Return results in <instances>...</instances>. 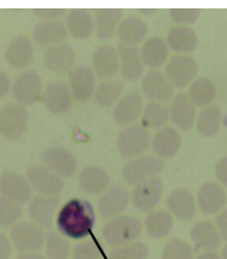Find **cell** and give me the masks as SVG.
Here are the masks:
<instances>
[{
    "label": "cell",
    "instance_id": "obj_2",
    "mask_svg": "<svg viewBox=\"0 0 227 259\" xmlns=\"http://www.w3.org/2000/svg\"><path fill=\"white\" fill-rule=\"evenodd\" d=\"M142 232V225L138 219L128 215H120L106 222L102 230L103 239L109 246H122L136 241Z\"/></svg>",
    "mask_w": 227,
    "mask_h": 259
},
{
    "label": "cell",
    "instance_id": "obj_50",
    "mask_svg": "<svg viewBox=\"0 0 227 259\" xmlns=\"http://www.w3.org/2000/svg\"><path fill=\"white\" fill-rule=\"evenodd\" d=\"M11 89V80L5 72L0 71V98L5 97Z\"/></svg>",
    "mask_w": 227,
    "mask_h": 259
},
{
    "label": "cell",
    "instance_id": "obj_9",
    "mask_svg": "<svg viewBox=\"0 0 227 259\" xmlns=\"http://www.w3.org/2000/svg\"><path fill=\"white\" fill-rule=\"evenodd\" d=\"M43 166L54 172L60 178H68L78 171V160L67 148L49 147L41 155Z\"/></svg>",
    "mask_w": 227,
    "mask_h": 259
},
{
    "label": "cell",
    "instance_id": "obj_11",
    "mask_svg": "<svg viewBox=\"0 0 227 259\" xmlns=\"http://www.w3.org/2000/svg\"><path fill=\"white\" fill-rule=\"evenodd\" d=\"M26 177L32 190L42 196H59L65 187L62 178L43 165L29 166Z\"/></svg>",
    "mask_w": 227,
    "mask_h": 259
},
{
    "label": "cell",
    "instance_id": "obj_30",
    "mask_svg": "<svg viewBox=\"0 0 227 259\" xmlns=\"http://www.w3.org/2000/svg\"><path fill=\"white\" fill-rule=\"evenodd\" d=\"M67 30L62 22H40L34 28L32 36L35 42L42 47H52V46L63 43L67 38Z\"/></svg>",
    "mask_w": 227,
    "mask_h": 259
},
{
    "label": "cell",
    "instance_id": "obj_25",
    "mask_svg": "<svg viewBox=\"0 0 227 259\" xmlns=\"http://www.w3.org/2000/svg\"><path fill=\"white\" fill-rule=\"evenodd\" d=\"M170 118L181 131H189L196 121V109L188 96L178 94L173 97L170 106Z\"/></svg>",
    "mask_w": 227,
    "mask_h": 259
},
{
    "label": "cell",
    "instance_id": "obj_7",
    "mask_svg": "<svg viewBox=\"0 0 227 259\" xmlns=\"http://www.w3.org/2000/svg\"><path fill=\"white\" fill-rule=\"evenodd\" d=\"M29 114L25 106L8 104L0 110V134L10 140H17L28 129Z\"/></svg>",
    "mask_w": 227,
    "mask_h": 259
},
{
    "label": "cell",
    "instance_id": "obj_37",
    "mask_svg": "<svg viewBox=\"0 0 227 259\" xmlns=\"http://www.w3.org/2000/svg\"><path fill=\"white\" fill-rule=\"evenodd\" d=\"M125 86L120 80H105L97 86L95 90V101L102 108H111L122 97V92Z\"/></svg>",
    "mask_w": 227,
    "mask_h": 259
},
{
    "label": "cell",
    "instance_id": "obj_47",
    "mask_svg": "<svg viewBox=\"0 0 227 259\" xmlns=\"http://www.w3.org/2000/svg\"><path fill=\"white\" fill-rule=\"evenodd\" d=\"M215 227L218 228L221 239L227 241V208L220 212L218 217L215 218Z\"/></svg>",
    "mask_w": 227,
    "mask_h": 259
},
{
    "label": "cell",
    "instance_id": "obj_6",
    "mask_svg": "<svg viewBox=\"0 0 227 259\" xmlns=\"http://www.w3.org/2000/svg\"><path fill=\"white\" fill-rule=\"evenodd\" d=\"M45 232L34 222L22 221L11 230V244L23 252H39L45 246Z\"/></svg>",
    "mask_w": 227,
    "mask_h": 259
},
{
    "label": "cell",
    "instance_id": "obj_15",
    "mask_svg": "<svg viewBox=\"0 0 227 259\" xmlns=\"http://www.w3.org/2000/svg\"><path fill=\"white\" fill-rule=\"evenodd\" d=\"M43 61L48 71L55 74H62L74 68L77 53L68 43H60L47 49Z\"/></svg>",
    "mask_w": 227,
    "mask_h": 259
},
{
    "label": "cell",
    "instance_id": "obj_21",
    "mask_svg": "<svg viewBox=\"0 0 227 259\" xmlns=\"http://www.w3.org/2000/svg\"><path fill=\"white\" fill-rule=\"evenodd\" d=\"M227 203V194L221 185L215 182H207L198 192V207L205 214H216Z\"/></svg>",
    "mask_w": 227,
    "mask_h": 259
},
{
    "label": "cell",
    "instance_id": "obj_13",
    "mask_svg": "<svg viewBox=\"0 0 227 259\" xmlns=\"http://www.w3.org/2000/svg\"><path fill=\"white\" fill-rule=\"evenodd\" d=\"M69 91L78 102H86L92 97L96 90V77L88 65H78L69 72Z\"/></svg>",
    "mask_w": 227,
    "mask_h": 259
},
{
    "label": "cell",
    "instance_id": "obj_33",
    "mask_svg": "<svg viewBox=\"0 0 227 259\" xmlns=\"http://www.w3.org/2000/svg\"><path fill=\"white\" fill-rule=\"evenodd\" d=\"M190 238L194 244L206 252L216 250L221 245V235L210 221H199L193 226Z\"/></svg>",
    "mask_w": 227,
    "mask_h": 259
},
{
    "label": "cell",
    "instance_id": "obj_40",
    "mask_svg": "<svg viewBox=\"0 0 227 259\" xmlns=\"http://www.w3.org/2000/svg\"><path fill=\"white\" fill-rule=\"evenodd\" d=\"M45 253L47 259H68L71 245L61 234L51 231L45 238Z\"/></svg>",
    "mask_w": 227,
    "mask_h": 259
},
{
    "label": "cell",
    "instance_id": "obj_44",
    "mask_svg": "<svg viewBox=\"0 0 227 259\" xmlns=\"http://www.w3.org/2000/svg\"><path fill=\"white\" fill-rule=\"evenodd\" d=\"M73 259H101L102 253L93 240H85L77 244L72 251Z\"/></svg>",
    "mask_w": 227,
    "mask_h": 259
},
{
    "label": "cell",
    "instance_id": "obj_16",
    "mask_svg": "<svg viewBox=\"0 0 227 259\" xmlns=\"http://www.w3.org/2000/svg\"><path fill=\"white\" fill-rule=\"evenodd\" d=\"M141 91L152 102L165 104L173 96V86L168 80L164 73L153 69L143 75Z\"/></svg>",
    "mask_w": 227,
    "mask_h": 259
},
{
    "label": "cell",
    "instance_id": "obj_17",
    "mask_svg": "<svg viewBox=\"0 0 227 259\" xmlns=\"http://www.w3.org/2000/svg\"><path fill=\"white\" fill-rule=\"evenodd\" d=\"M129 201H131L129 194L125 188L119 185L108 188L98 200L99 212L104 219L120 217L128 208Z\"/></svg>",
    "mask_w": 227,
    "mask_h": 259
},
{
    "label": "cell",
    "instance_id": "obj_27",
    "mask_svg": "<svg viewBox=\"0 0 227 259\" xmlns=\"http://www.w3.org/2000/svg\"><path fill=\"white\" fill-rule=\"evenodd\" d=\"M182 145L179 133L175 128L165 127L159 129L152 139V149L159 159H169L178 153Z\"/></svg>",
    "mask_w": 227,
    "mask_h": 259
},
{
    "label": "cell",
    "instance_id": "obj_38",
    "mask_svg": "<svg viewBox=\"0 0 227 259\" xmlns=\"http://www.w3.org/2000/svg\"><path fill=\"white\" fill-rule=\"evenodd\" d=\"M221 124V110L219 106L212 105L199 112L196 118V128L202 136L210 138L220 131Z\"/></svg>",
    "mask_w": 227,
    "mask_h": 259
},
{
    "label": "cell",
    "instance_id": "obj_42",
    "mask_svg": "<svg viewBox=\"0 0 227 259\" xmlns=\"http://www.w3.org/2000/svg\"><path fill=\"white\" fill-rule=\"evenodd\" d=\"M22 218V207L15 202L0 197V227L10 228L18 224Z\"/></svg>",
    "mask_w": 227,
    "mask_h": 259
},
{
    "label": "cell",
    "instance_id": "obj_22",
    "mask_svg": "<svg viewBox=\"0 0 227 259\" xmlns=\"http://www.w3.org/2000/svg\"><path fill=\"white\" fill-rule=\"evenodd\" d=\"M34 59V46L25 35H19L9 43L5 51V60L10 67L15 69L26 68Z\"/></svg>",
    "mask_w": 227,
    "mask_h": 259
},
{
    "label": "cell",
    "instance_id": "obj_19",
    "mask_svg": "<svg viewBox=\"0 0 227 259\" xmlns=\"http://www.w3.org/2000/svg\"><path fill=\"white\" fill-rule=\"evenodd\" d=\"M119 71L122 78L128 81H136L143 75V65L139 49L134 46H126L120 43L118 47Z\"/></svg>",
    "mask_w": 227,
    "mask_h": 259
},
{
    "label": "cell",
    "instance_id": "obj_32",
    "mask_svg": "<svg viewBox=\"0 0 227 259\" xmlns=\"http://www.w3.org/2000/svg\"><path fill=\"white\" fill-rule=\"evenodd\" d=\"M198 43V34L189 26H173L169 30L168 37H166V45L169 46V48H171L173 52L179 53L181 55L195 51Z\"/></svg>",
    "mask_w": 227,
    "mask_h": 259
},
{
    "label": "cell",
    "instance_id": "obj_28",
    "mask_svg": "<svg viewBox=\"0 0 227 259\" xmlns=\"http://www.w3.org/2000/svg\"><path fill=\"white\" fill-rule=\"evenodd\" d=\"M123 11L120 9H97L93 13V29L99 39H110L118 31Z\"/></svg>",
    "mask_w": 227,
    "mask_h": 259
},
{
    "label": "cell",
    "instance_id": "obj_46",
    "mask_svg": "<svg viewBox=\"0 0 227 259\" xmlns=\"http://www.w3.org/2000/svg\"><path fill=\"white\" fill-rule=\"evenodd\" d=\"M66 10L63 9H35L34 15L36 17L42 19V22L58 21L65 16Z\"/></svg>",
    "mask_w": 227,
    "mask_h": 259
},
{
    "label": "cell",
    "instance_id": "obj_34",
    "mask_svg": "<svg viewBox=\"0 0 227 259\" xmlns=\"http://www.w3.org/2000/svg\"><path fill=\"white\" fill-rule=\"evenodd\" d=\"M67 34L75 39H86L93 31V18L89 10L74 9L68 13L65 23Z\"/></svg>",
    "mask_w": 227,
    "mask_h": 259
},
{
    "label": "cell",
    "instance_id": "obj_39",
    "mask_svg": "<svg viewBox=\"0 0 227 259\" xmlns=\"http://www.w3.org/2000/svg\"><path fill=\"white\" fill-rule=\"evenodd\" d=\"M170 118V108L163 103L149 102L141 112V124L145 128L162 129Z\"/></svg>",
    "mask_w": 227,
    "mask_h": 259
},
{
    "label": "cell",
    "instance_id": "obj_14",
    "mask_svg": "<svg viewBox=\"0 0 227 259\" xmlns=\"http://www.w3.org/2000/svg\"><path fill=\"white\" fill-rule=\"evenodd\" d=\"M41 101L54 115L66 114L73 105V97L69 88L62 81H52L42 92Z\"/></svg>",
    "mask_w": 227,
    "mask_h": 259
},
{
    "label": "cell",
    "instance_id": "obj_20",
    "mask_svg": "<svg viewBox=\"0 0 227 259\" xmlns=\"http://www.w3.org/2000/svg\"><path fill=\"white\" fill-rule=\"evenodd\" d=\"M59 203L60 200L58 196H36L29 204V217L34 221V224L41 228L52 227Z\"/></svg>",
    "mask_w": 227,
    "mask_h": 259
},
{
    "label": "cell",
    "instance_id": "obj_36",
    "mask_svg": "<svg viewBox=\"0 0 227 259\" xmlns=\"http://www.w3.org/2000/svg\"><path fill=\"white\" fill-rule=\"evenodd\" d=\"M186 96L194 105L207 106L214 101L216 90L212 80H209L208 78L200 77L190 84Z\"/></svg>",
    "mask_w": 227,
    "mask_h": 259
},
{
    "label": "cell",
    "instance_id": "obj_52",
    "mask_svg": "<svg viewBox=\"0 0 227 259\" xmlns=\"http://www.w3.org/2000/svg\"><path fill=\"white\" fill-rule=\"evenodd\" d=\"M196 259H221V257L218 253H215V252L213 251H208V252H203L199 255Z\"/></svg>",
    "mask_w": 227,
    "mask_h": 259
},
{
    "label": "cell",
    "instance_id": "obj_26",
    "mask_svg": "<svg viewBox=\"0 0 227 259\" xmlns=\"http://www.w3.org/2000/svg\"><path fill=\"white\" fill-rule=\"evenodd\" d=\"M78 183L82 190L90 195H102L109 188L108 172L95 165H88L79 172Z\"/></svg>",
    "mask_w": 227,
    "mask_h": 259
},
{
    "label": "cell",
    "instance_id": "obj_43",
    "mask_svg": "<svg viewBox=\"0 0 227 259\" xmlns=\"http://www.w3.org/2000/svg\"><path fill=\"white\" fill-rule=\"evenodd\" d=\"M162 259H195L194 251L188 242L181 239H172L162 251Z\"/></svg>",
    "mask_w": 227,
    "mask_h": 259
},
{
    "label": "cell",
    "instance_id": "obj_24",
    "mask_svg": "<svg viewBox=\"0 0 227 259\" xmlns=\"http://www.w3.org/2000/svg\"><path fill=\"white\" fill-rule=\"evenodd\" d=\"M169 212L181 221H188L196 214V202L188 189L179 188L173 190L166 200Z\"/></svg>",
    "mask_w": 227,
    "mask_h": 259
},
{
    "label": "cell",
    "instance_id": "obj_48",
    "mask_svg": "<svg viewBox=\"0 0 227 259\" xmlns=\"http://www.w3.org/2000/svg\"><path fill=\"white\" fill-rule=\"evenodd\" d=\"M215 177L221 184L227 187V157L220 159L215 165Z\"/></svg>",
    "mask_w": 227,
    "mask_h": 259
},
{
    "label": "cell",
    "instance_id": "obj_45",
    "mask_svg": "<svg viewBox=\"0 0 227 259\" xmlns=\"http://www.w3.org/2000/svg\"><path fill=\"white\" fill-rule=\"evenodd\" d=\"M201 11L199 9H171L170 10V18L176 24L181 26L193 24L200 18Z\"/></svg>",
    "mask_w": 227,
    "mask_h": 259
},
{
    "label": "cell",
    "instance_id": "obj_51",
    "mask_svg": "<svg viewBox=\"0 0 227 259\" xmlns=\"http://www.w3.org/2000/svg\"><path fill=\"white\" fill-rule=\"evenodd\" d=\"M17 259H47L39 252H23L17 257Z\"/></svg>",
    "mask_w": 227,
    "mask_h": 259
},
{
    "label": "cell",
    "instance_id": "obj_29",
    "mask_svg": "<svg viewBox=\"0 0 227 259\" xmlns=\"http://www.w3.org/2000/svg\"><path fill=\"white\" fill-rule=\"evenodd\" d=\"M148 34L147 24L138 16H128L120 22L116 35L121 45L134 46L140 45Z\"/></svg>",
    "mask_w": 227,
    "mask_h": 259
},
{
    "label": "cell",
    "instance_id": "obj_1",
    "mask_svg": "<svg viewBox=\"0 0 227 259\" xmlns=\"http://www.w3.org/2000/svg\"><path fill=\"white\" fill-rule=\"evenodd\" d=\"M96 212L90 202L73 198L66 202L56 218V227L65 238L80 240L89 237L95 227Z\"/></svg>",
    "mask_w": 227,
    "mask_h": 259
},
{
    "label": "cell",
    "instance_id": "obj_10",
    "mask_svg": "<svg viewBox=\"0 0 227 259\" xmlns=\"http://www.w3.org/2000/svg\"><path fill=\"white\" fill-rule=\"evenodd\" d=\"M163 196V182L159 177L149 178L147 181L136 185L132 195L129 196L131 202L136 210L142 212H149L162 200Z\"/></svg>",
    "mask_w": 227,
    "mask_h": 259
},
{
    "label": "cell",
    "instance_id": "obj_23",
    "mask_svg": "<svg viewBox=\"0 0 227 259\" xmlns=\"http://www.w3.org/2000/svg\"><path fill=\"white\" fill-rule=\"evenodd\" d=\"M92 71L101 79L110 80L119 72L118 49L112 46H101L93 52Z\"/></svg>",
    "mask_w": 227,
    "mask_h": 259
},
{
    "label": "cell",
    "instance_id": "obj_53",
    "mask_svg": "<svg viewBox=\"0 0 227 259\" xmlns=\"http://www.w3.org/2000/svg\"><path fill=\"white\" fill-rule=\"evenodd\" d=\"M221 259H227V244L222 247L221 251Z\"/></svg>",
    "mask_w": 227,
    "mask_h": 259
},
{
    "label": "cell",
    "instance_id": "obj_41",
    "mask_svg": "<svg viewBox=\"0 0 227 259\" xmlns=\"http://www.w3.org/2000/svg\"><path fill=\"white\" fill-rule=\"evenodd\" d=\"M148 254L149 248L145 242L133 241L114 247L109 252V259H147Z\"/></svg>",
    "mask_w": 227,
    "mask_h": 259
},
{
    "label": "cell",
    "instance_id": "obj_4",
    "mask_svg": "<svg viewBox=\"0 0 227 259\" xmlns=\"http://www.w3.org/2000/svg\"><path fill=\"white\" fill-rule=\"evenodd\" d=\"M164 165L162 159L148 157V155L131 159L123 165L122 178L127 184L136 187L140 183L157 177V175L163 171Z\"/></svg>",
    "mask_w": 227,
    "mask_h": 259
},
{
    "label": "cell",
    "instance_id": "obj_31",
    "mask_svg": "<svg viewBox=\"0 0 227 259\" xmlns=\"http://www.w3.org/2000/svg\"><path fill=\"white\" fill-rule=\"evenodd\" d=\"M139 52L143 65L153 69L162 67L169 58L168 45L159 36H152L146 39Z\"/></svg>",
    "mask_w": 227,
    "mask_h": 259
},
{
    "label": "cell",
    "instance_id": "obj_12",
    "mask_svg": "<svg viewBox=\"0 0 227 259\" xmlns=\"http://www.w3.org/2000/svg\"><path fill=\"white\" fill-rule=\"evenodd\" d=\"M0 192L6 200L19 205L29 202L32 197V188L28 179L12 171L0 176Z\"/></svg>",
    "mask_w": 227,
    "mask_h": 259
},
{
    "label": "cell",
    "instance_id": "obj_5",
    "mask_svg": "<svg viewBox=\"0 0 227 259\" xmlns=\"http://www.w3.org/2000/svg\"><path fill=\"white\" fill-rule=\"evenodd\" d=\"M198 61L189 55H173L165 65V77L173 88L184 89L198 75Z\"/></svg>",
    "mask_w": 227,
    "mask_h": 259
},
{
    "label": "cell",
    "instance_id": "obj_8",
    "mask_svg": "<svg viewBox=\"0 0 227 259\" xmlns=\"http://www.w3.org/2000/svg\"><path fill=\"white\" fill-rule=\"evenodd\" d=\"M43 84L41 75L35 71H25L16 79L12 95L19 105H32L42 97Z\"/></svg>",
    "mask_w": 227,
    "mask_h": 259
},
{
    "label": "cell",
    "instance_id": "obj_18",
    "mask_svg": "<svg viewBox=\"0 0 227 259\" xmlns=\"http://www.w3.org/2000/svg\"><path fill=\"white\" fill-rule=\"evenodd\" d=\"M142 112V98L139 91L133 90L120 98L112 110V118L120 125H131Z\"/></svg>",
    "mask_w": 227,
    "mask_h": 259
},
{
    "label": "cell",
    "instance_id": "obj_35",
    "mask_svg": "<svg viewBox=\"0 0 227 259\" xmlns=\"http://www.w3.org/2000/svg\"><path fill=\"white\" fill-rule=\"evenodd\" d=\"M173 227V217L166 210H152L145 219V230L153 239L168 237Z\"/></svg>",
    "mask_w": 227,
    "mask_h": 259
},
{
    "label": "cell",
    "instance_id": "obj_49",
    "mask_svg": "<svg viewBox=\"0 0 227 259\" xmlns=\"http://www.w3.org/2000/svg\"><path fill=\"white\" fill-rule=\"evenodd\" d=\"M12 254V244L10 239L0 233V259H10Z\"/></svg>",
    "mask_w": 227,
    "mask_h": 259
},
{
    "label": "cell",
    "instance_id": "obj_3",
    "mask_svg": "<svg viewBox=\"0 0 227 259\" xmlns=\"http://www.w3.org/2000/svg\"><path fill=\"white\" fill-rule=\"evenodd\" d=\"M149 132L142 124H131L123 129L118 136L116 146L120 154L127 159H135L147 151L149 147Z\"/></svg>",
    "mask_w": 227,
    "mask_h": 259
}]
</instances>
